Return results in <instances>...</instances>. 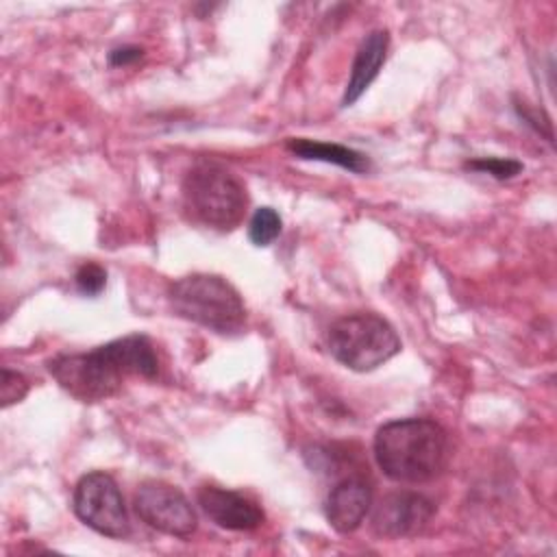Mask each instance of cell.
Wrapping results in <instances>:
<instances>
[{
  "label": "cell",
  "instance_id": "cell-1",
  "mask_svg": "<svg viewBox=\"0 0 557 557\" xmlns=\"http://www.w3.org/2000/svg\"><path fill=\"white\" fill-rule=\"evenodd\" d=\"M57 383L81 403H98L120 392L128 376L154 379L159 359L146 335H126L89 352L59 355L48 361Z\"/></svg>",
  "mask_w": 557,
  "mask_h": 557
},
{
  "label": "cell",
  "instance_id": "cell-2",
  "mask_svg": "<svg viewBox=\"0 0 557 557\" xmlns=\"http://www.w3.org/2000/svg\"><path fill=\"white\" fill-rule=\"evenodd\" d=\"M374 457L392 481L426 483L448 461V433L429 418L392 420L374 435Z\"/></svg>",
  "mask_w": 557,
  "mask_h": 557
},
{
  "label": "cell",
  "instance_id": "cell-3",
  "mask_svg": "<svg viewBox=\"0 0 557 557\" xmlns=\"http://www.w3.org/2000/svg\"><path fill=\"white\" fill-rule=\"evenodd\" d=\"M168 300L176 315L220 335L239 333L246 324L239 292L218 274H189L170 283Z\"/></svg>",
  "mask_w": 557,
  "mask_h": 557
},
{
  "label": "cell",
  "instance_id": "cell-4",
  "mask_svg": "<svg viewBox=\"0 0 557 557\" xmlns=\"http://www.w3.org/2000/svg\"><path fill=\"white\" fill-rule=\"evenodd\" d=\"M185 213L215 231H233L248 205L246 187L228 170L213 163L194 165L181 185Z\"/></svg>",
  "mask_w": 557,
  "mask_h": 557
},
{
  "label": "cell",
  "instance_id": "cell-5",
  "mask_svg": "<svg viewBox=\"0 0 557 557\" xmlns=\"http://www.w3.org/2000/svg\"><path fill=\"white\" fill-rule=\"evenodd\" d=\"M326 342L331 355L355 372H370L400 350V337L394 326L381 315L366 311L335 320Z\"/></svg>",
  "mask_w": 557,
  "mask_h": 557
},
{
  "label": "cell",
  "instance_id": "cell-6",
  "mask_svg": "<svg viewBox=\"0 0 557 557\" xmlns=\"http://www.w3.org/2000/svg\"><path fill=\"white\" fill-rule=\"evenodd\" d=\"M74 513L96 533L107 537H124L131 529L122 492L107 472H89L81 476L72 496Z\"/></svg>",
  "mask_w": 557,
  "mask_h": 557
},
{
  "label": "cell",
  "instance_id": "cell-7",
  "mask_svg": "<svg viewBox=\"0 0 557 557\" xmlns=\"http://www.w3.org/2000/svg\"><path fill=\"white\" fill-rule=\"evenodd\" d=\"M133 505L148 527L165 535L187 537L196 531L198 518L191 503L181 490L165 481H144L135 490Z\"/></svg>",
  "mask_w": 557,
  "mask_h": 557
},
{
  "label": "cell",
  "instance_id": "cell-8",
  "mask_svg": "<svg viewBox=\"0 0 557 557\" xmlns=\"http://www.w3.org/2000/svg\"><path fill=\"white\" fill-rule=\"evenodd\" d=\"M435 513V503L418 492H394L379 500L372 511V531L379 537H413L426 529Z\"/></svg>",
  "mask_w": 557,
  "mask_h": 557
},
{
  "label": "cell",
  "instance_id": "cell-9",
  "mask_svg": "<svg viewBox=\"0 0 557 557\" xmlns=\"http://www.w3.org/2000/svg\"><path fill=\"white\" fill-rule=\"evenodd\" d=\"M198 505L218 527L228 531H252L265 518L255 500L218 485H202L198 490Z\"/></svg>",
  "mask_w": 557,
  "mask_h": 557
},
{
  "label": "cell",
  "instance_id": "cell-10",
  "mask_svg": "<svg viewBox=\"0 0 557 557\" xmlns=\"http://www.w3.org/2000/svg\"><path fill=\"white\" fill-rule=\"evenodd\" d=\"M372 490L363 479L348 476L339 481L326 496V520L337 533L355 531L368 516Z\"/></svg>",
  "mask_w": 557,
  "mask_h": 557
},
{
  "label": "cell",
  "instance_id": "cell-11",
  "mask_svg": "<svg viewBox=\"0 0 557 557\" xmlns=\"http://www.w3.org/2000/svg\"><path fill=\"white\" fill-rule=\"evenodd\" d=\"M387 48H389V33L383 30V28L372 30L361 41V46L357 48L352 67H350V78H348L344 98H342L344 107L357 102L361 98V94L379 76V70H381V65L385 63V57H387Z\"/></svg>",
  "mask_w": 557,
  "mask_h": 557
},
{
  "label": "cell",
  "instance_id": "cell-12",
  "mask_svg": "<svg viewBox=\"0 0 557 557\" xmlns=\"http://www.w3.org/2000/svg\"><path fill=\"white\" fill-rule=\"evenodd\" d=\"M285 148L300 157V159H311V161H324V163H333V165H339L344 170H350L355 174H361L370 168L368 163V157L348 148V146H342V144H326V141H315V139H305V137H294V139H287Z\"/></svg>",
  "mask_w": 557,
  "mask_h": 557
},
{
  "label": "cell",
  "instance_id": "cell-13",
  "mask_svg": "<svg viewBox=\"0 0 557 557\" xmlns=\"http://www.w3.org/2000/svg\"><path fill=\"white\" fill-rule=\"evenodd\" d=\"M283 228L281 215L272 207H259L248 224V237L255 246H270Z\"/></svg>",
  "mask_w": 557,
  "mask_h": 557
},
{
  "label": "cell",
  "instance_id": "cell-14",
  "mask_svg": "<svg viewBox=\"0 0 557 557\" xmlns=\"http://www.w3.org/2000/svg\"><path fill=\"white\" fill-rule=\"evenodd\" d=\"M468 170L481 172V174H490L498 181L511 178L516 174L522 172V163L516 159H503V157H481V159H472L466 163Z\"/></svg>",
  "mask_w": 557,
  "mask_h": 557
},
{
  "label": "cell",
  "instance_id": "cell-15",
  "mask_svg": "<svg viewBox=\"0 0 557 557\" xmlns=\"http://www.w3.org/2000/svg\"><path fill=\"white\" fill-rule=\"evenodd\" d=\"M74 283L78 287L81 294L85 296H98L104 285H107V272L102 265L98 263H83L78 270H76V276H74Z\"/></svg>",
  "mask_w": 557,
  "mask_h": 557
},
{
  "label": "cell",
  "instance_id": "cell-16",
  "mask_svg": "<svg viewBox=\"0 0 557 557\" xmlns=\"http://www.w3.org/2000/svg\"><path fill=\"white\" fill-rule=\"evenodd\" d=\"M28 392V383L22 374L11 372L9 368H2V379H0V403L2 407H11L13 403H20Z\"/></svg>",
  "mask_w": 557,
  "mask_h": 557
},
{
  "label": "cell",
  "instance_id": "cell-17",
  "mask_svg": "<svg viewBox=\"0 0 557 557\" xmlns=\"http://www.w3.org/2000/svg\"><path fill=\"white\" fill-rule=\"evenodd\" d=\"M516 111H518V115H520L529 126H533L540 135H544L548 141H553L550 120H548V115H546L542 109H535V107H531L527 100H520V102L516 104Z\"/></svg>",
  "mask_w": 557,
  "mask_h": 557
},
{
  "label": "cell",
  "instance_id": "cell-18",
  "mask_svg": "<svg viewBox=\"0 0 557 557\" xmlns=\"http://www.w3.org/2000/svg\"><path fill=\"white\" fill-rule=\"evenodd\" d=\"M141 54H144V50L137 48V46H122V48H115V50L109 52V63L115 65V67L117 65H128V63L141 59Z\"/></svg>",
  "mask_w": 557,
  "mask_h": 557
}]
</instances>
